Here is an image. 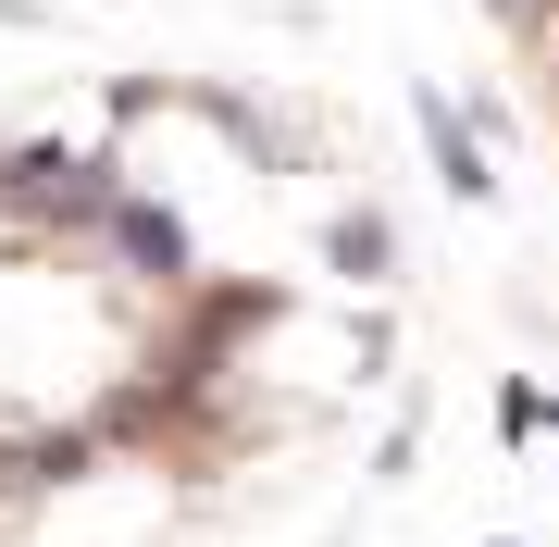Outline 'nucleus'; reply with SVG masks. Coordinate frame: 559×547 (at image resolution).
<instances>
[{"instance_id": "nucleus-1", "label": "nucleus", "mask_w": 559, "mask_h": 547, "mask_svg": "<svg viewBox=\"0 0 559 547\" xmlns=\"http://www.w3.org/2000/svg\"><path fill=\"white\" fill-rule=\"evenodd\" d=\"M411 124H423V150H436V187H448V200H498L510 100H448V87H411Z\"/></svg>"}, {"instance_id": "nucleus-2", "label": "nucleus", "mask_w": 559, "mask_h": 547, "mask_svg": "<svg viewBox=\"0 0 559 547\" xmlns=\"http://www.w3.org/2000/svg\"><path fill=\"white\" fill-rule=\"evenodd\" d=\"M323 274L385 286V274H399V224H385L373 200H336V212H323Z\"/></svg>"}, {"instance_id": "nucleus-3", "label": "nucleus", "mask_w": 559, "mask_h": 547, "mask_svg": "<svg viewBox=\"0 0 559 547\" xmlns=\"http://www.w3.org/2000/svg\"><path fill=\"white\" fill-rule=\"evenodd\" d=\"M547 424H559V399H547V385H522V373H510V385H498V436H547Z\"/></svg>"}]
</instances>
